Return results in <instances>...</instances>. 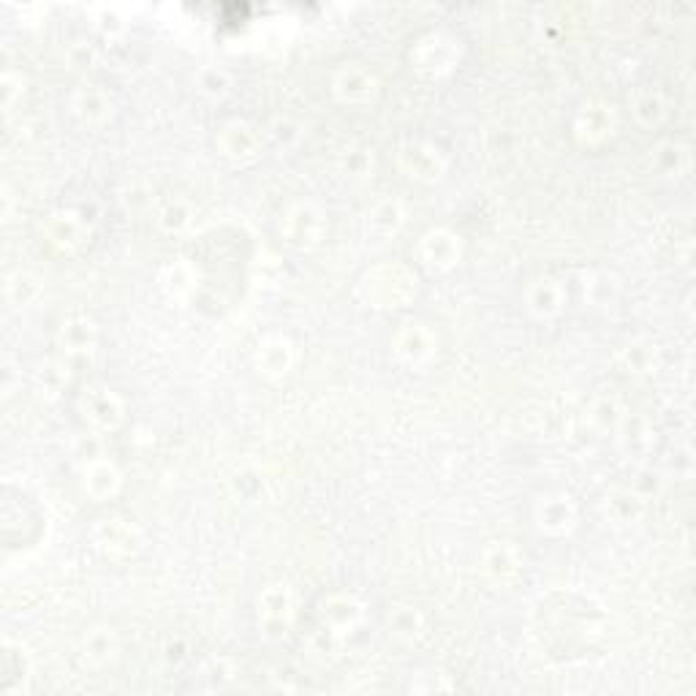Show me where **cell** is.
Returning <instances> with one entry per match:
<instances>
[{
	"label": "cell",
	"mask_w": 696,
	"mask_h": 696,
	"mask_svg": "<svg viewBox=\"0 0 696 696\" xmlns=\"http://www.w3.org/2000/svg\"><path fill=\"white\" fill-rule=\"evenodd\" d=\"M359 291L373 308H406L416 297V278L400 264H384L362 278Z\"/></svg>",
	"instance_id": "obj_1"
},
{
	"label": "cell",
	"mask_w": 696,
	"mask_h": 696,
	"mask_svg": "<svg viewBox=\"0 0 696 696\" xmlns=\"http://www.w3.org/2000/svg\"><path fill=\"white\" fill-rule=\"evenodd\" d=\"M365 620V607L357 596L351 593H335L324 601V609H321V629L329 637V642L335 645H343L354 631L362 626Z\"/></svg>",
	"instance_id": "obj_2"
},
{
	"label": "cell",
	"mask_w": 696,
	"mask_h": 696,
	"mask_svg": "<svg viewBox=\"0 0 696 696\" xmlns=\"http://www.w3.org/2000/svg\"><path fill=\"white\" fill-rule=\"evenodd\" d=\"M294 623V596L289 585H272L259 601V629L264 637L281 639Z\"/></svg>",
	"instance_id": "obj_3"
},
{
	"label": "cell",
	"mask_w": 696,
	"mask_h": 696,
	"mask_svg": "<svg viewBox=\"0 0 696 696\" xmlns=\"http://www.w3.org/2000/svg\"><path fill=\"white\" fill-rule=\"evenodd\" d=\"M438 351V338L425 324H403L395 335V354L411 368H422Z\"/></svg>",
	"instance_id": "obj_4"
},
{
	"label": "cell",
	"mask_w": 696,
	"mask_h": 696,
	"mask_svg": "<svg viewBox=\"0 0 696 696\" xmlns=\"http://www.w3.org/2000/svg\"><path fill=\"white\" fill-rule=\"evenodd\" d=\"M419 256L435 272L452 270L463 256V240L449 229H433L419 242Z\"/></svg>",
	"instance_id": "obj_5"
},
{
	"label": "cell",
	"mask_w": 696,
	"mask_h": 696,
	"mask_svg": "<svg viewBox=\"0 0 696 696\" xmlns=\"http://www.w3.org/2000/svg\"><path fill=\"white\" fill-rule=\"evenodd\" d=\"M218 147H221V155H226L229 161L242 166L253 164L261 155L259 134L248 123H240V120H232V123L221 126Z\"/></svg>",
	"instance_id": "obj_6"
},
{
	"label": "cell",
	"mask_w": 696,
	"mask_h": 696,
	"mask_svg": "<svg viewBox=\"0 0 696 696\" xmlns=\"http://www.w3.org/2000/svg\"><path fill=\"white\" fill-rule=\"evenodd\" d=\"M321 229H324V218L310 202L294 204L283 218V234H286V242L294 245V248L316 245L321 237Z\"/></svg>",
	"instance_id": "obj_7"
},
{
	"label": "cell",
	"mask_w": 696,
	"mask_h": 696,
	"mask_svg": "<svg viewBox=\"0 0 696 696\" xmlns=\"http://www.w3.org/2000/svg\"><path fill=\"white\" fill-rule=\"evenodd\" d=\"M400 166L403 172L411 177V180H425V183H433L438 180L446 169L444 155L438 153L433 145H425V142H414L408 145L403 153H400Z\"/></svg>",
	"instance_id": "obj_8"
},
{
	"label": "cell",
	"mask_w": 696,
	"mask_h": 696,
	"mask_svg": "<svg viewBox=\"0 0 696 696\" xmlns=\"http://www.w3.org/2000/svg\"><path fill=\"white\" fill-rule=\"evenodd\" d=\"M536 522L544 533L563 536L574 528L577 509H574L569 495H544L542 501L536 503Z\"/></svg>",
	"instance_id": "obj_9"
},
{
	"label": "cell",
	"mask_w": 696,
	"mask_h": 696,
	"mask_svg": "<svg viewBox=\"0 0 696 696\" xmlns=\"http://www.w3.org/2000/svg\"><path fill=\"white\" fill-rule=\"evenodd\" d=\"M126 408L112 389H93L85 397V419L98 430H115L123 422Z\"/></svg>",
	"instance_id": "obj_10"
},
{
	"label": "cell",
	"mask_w": 696,
	"mask_h": 696,
	"mask_svg": "<svg viewBox=\"0 0 696 696\" xmlns=\"http://www.w3.org/2000/svg\"><path fill=\"white\" fill-rule=\"evenodd\" d=\"M117 653H120V642H117V634L109 626H96V629L87 631L85 639H82V658H85L87 667H109L117 658Z\"/></svg>",
	"instance_id": "obj_11"
},
{
	"label": "cell",
	"mask_w": 696,
	"mask_h": 696,
	"mask_svg": "<svg viewBox=\"0 0 696 696\" xmlns=\"http://www.w3.org/2000/svg\"><path fill=\"white\" fill-rule=\"evenodd\" d=\"M30 683V658L20 645L6 642L3 648V680H0V691L6 696L22 694Z\"/></svg>",
	"instance_id": "obj_12"
},
{
	"label": "cell",
	"mask_w": 696,
	"mask_h": 696,
	"mask_svg": "<svg viewBox=\"0 0 696 696\" xmlns=\"http://www.w3.org/2000/svg\"><path fill=\"white\" fill-rule=\"evenodd\" d=\"M82 484H85V493L90 495V498L109 501V498H115L117 495L123 479H120V471H117L109 460H93V463H87Z\"/></svg>",
	"instance_id": "obj_13"
},
{
	"label": "cell",
	"mask_w": 696,
	"mask_h": 696,
	"mask_svg": "<svg viewBox=\"0 0 696 696\" xmlns=\"http://www.w3.org/2000/svg\"><path fill=\"white\" fill-rule=\"evenodd\" d=\"M294 365V348L283 335H272V338L261 340L259 343V370L264 376L281 378L286 376Z\"/></svg>",
	"instance_id": "obj_14"
},
{
	"label": "cell",
	"mask_w": 696,
	"mask_h": 696,
	"mask_svg": "<svg viewBox=\"0 0 696 696\" xmlns=\"http://www.w3.org/2000/svg\"><path fill=\"white\" fill-rule=\"evenodd\" d=\"M389 634L403 645H419L427 637V620L416 607H395L389 615Z\"/></svg>",
	"instance_id": "obj_15"
},
{
	"label": "cell",
	"mask_w": 696,
	"mask_h": 696,
	"mask_svg": "<svg viewBox=\"0 0 696 696\" xmlns=\"http://www.w3.org/2000/svg\"><path fill=\"white\" fill-rule=\"evenodd\" d=\"M376 79L365 74V71H340L338 79H335V96L343 101V104H368L376 96Z\"/></svg>",
	"instance_id": "obj_16"
},
{
	"label": "cell",
	"mask_w": 696,
	"mask_h": 696,
	"mask_svg": "<svg viewBox=\"0 0 696 696\" xmlns=\"http://www.w3.org/2000/svg\"><path fill=\"white\" fill-rule=\"evenodd\" d=\"M520 566L522 563L517 558V552L506 542H493V547H487V552H484V569L501 585H509V582L517 580L520 577Z\"/></svg>",
	"instance_id": "obj_17"
},
{
	"label": "cell",
	"mask_w": 696,
	"mask_h": 696,
	"mask_svg": "<svg viewBox=\"0 0 696 696\" xmlns=\"http://www.w3.org/2000/svg\"><path fill=\"white\" fill-rule=\"evenodd\" d=\"M612 107H585L582 109L580 120H577V139L585 145H596L601 139H607L615 128V115L609 112Z\"/></svg>",
	"instance_id": "obj_18"
},
{
	"label": "cell",
	"mask_w": 696,
	"mask_h": 696,
	"mask_svg": "<svg viewBox=\"0 0 696 696\" xmlns=\"http://www.w3.org/2000/svg\"><path fill=\"white\" fill-rule=\"evenodd\" d=\"M528 308H531L533 316L539 319H550V316H558L563 308V289L550 278L544 281H536L528 289Z\"/></svg>",
	"instance_id": "obj_19"
},
{
	"label": "cell",
	"mask_w": 696,
	"mask_h": 696,
	"mask_svg": "<svg viewBox=\"0 0 696 696\" xmlns=\"http://www.w3.org/2000/svg\"><path fill=\"white\" fill-rule=\"evenodd\" d=\"M52 229H58V234H49L58 248H63V251H74L77 245H82L85 242V234L87 229L82 226V223L74 218V215H55V221L49 223Z\"/></svg>",
	"instance_id": "obj_20"
},
{
	"label": "cell",
	"mask_w": 696,
	"mask_h": 696,
	"mask_svg": "<svg viewBox=\"0 0 696 696\" xmlns=\"http://www.w3.org/2000/svg\"><path fill=\"white\" fill-rule=\"evenodd\" d=\"M403 207L397 202H381L376 204V210L370 213V229L381 234H395L403 226Z\"/></svg>",
	"instance_id": "obj_21"
},
{
	"label": "cell",
	"mask_w": 696,
	"mask_h": 696,
	"mask_svg": "<svg viewBox=\"0 0 696 696\" xmlns=\"http://www.w3.org/2000/svg\"><path fill=\"white\" fill-rule=\"evenodd\" d=\"M77 115L85 120V123H90V126H98V123H104L109 117V104L104 101V96L98 98L96 96H82L77 101Z\"/></svg>",
	"instance_id": "obj_22"
},
{
	"label": "cell",
	"mask_w": 696,
	"mask_h": 696,
	"mask_svg": "<svg viewBox=\"0 0 696 696\" xmlns=\"http://www.w3.org/2000/svg\"><path fill=\"white\" fill-rule=\"evenodd\" d=\"M158 223L164 226L166 232H183L185 226L191 223V210H188L183 202L169 204V207H164V210L158 213Z\"/></svg>",
	"instance_id": "obj_23"
}]
</instances>
